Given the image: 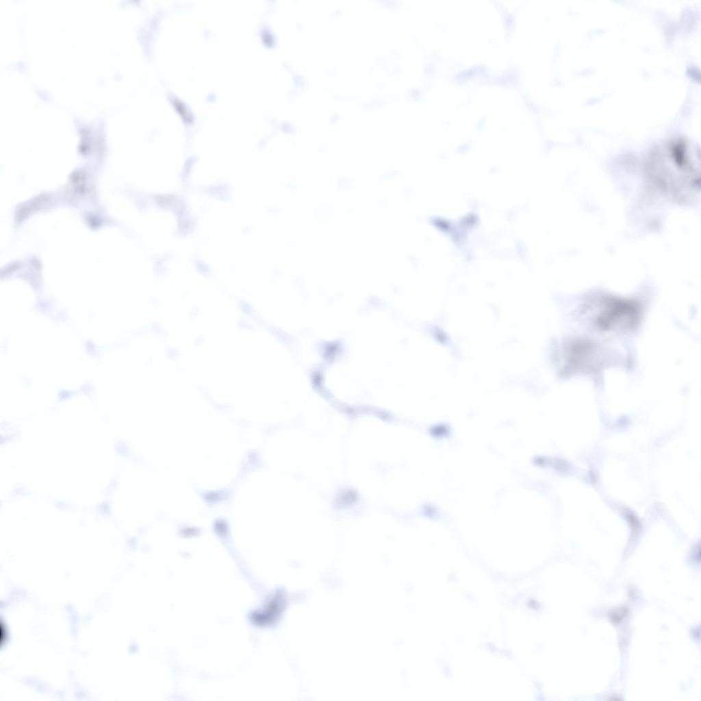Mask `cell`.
<instances>
[{
  "label": "cell",
  "instance_id": "cell-2",
  "mask_svg": "<svg viewBox=\"0 0 701 701\" xmlns=\"http://www.w3.org/2000/svg\"><path fill=\"white\" fill-rule=\"evenodd\" d=\"M592 322L601 331L626 332L639 323L641 307L635 300L602 296L592 301Z\"/></svg>",
  "mask_w": 701,
  "mask_h": 701
},
{
  "label": "cell",
  "instance_id": "cell-4",
  "mask_svg": "<svg viewBox=\"0 0 701 701\" xmlns=\"http://www.w3.org/2000/svg\"><path fill=\"white\" fill-rule=\"evenodd\" d=\"M446 429L443 426H438V429L435 431V435L440 436L443 435L446 433Z\"/></svg>",
  "mask_w": 701,
  "mask_h": 701
},
{
  "label": "cell",
  "instance_id": "cell-3",
  "mask_svg": "<svg viewBox=\"0 0 701 701\" xmlns=\"http://www.w3.org/2000/svg\"><path fill=\"white\" fill-rule=\"evenodd\" d=\"M596 346L589 341L576 340L566 350L568 366L570 370L587 371L595 368Z\"/></svg>",
  "mask_w": 701,
  "mask_h": 701
},
{
  "label": "cell",
  "instance_id": "cell-1",
  "mask_svg": "<svg viewBox=\"0 0 701 701\" xmlns=\"http://www.w3.org/2000/svg\"><path fill=\"white\" fill-rule=\"evenodd\" d=\"M646 172L657 189L678 203H690L699 194V155L684 139L671 140L655 149Z\"/></svg>",
  "mask_w": 701,
  "mask_h": 701
}]
</instances>
